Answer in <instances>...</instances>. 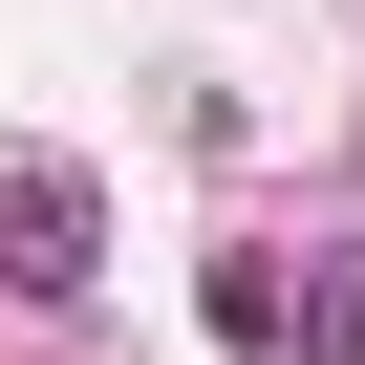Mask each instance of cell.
Masks as SVG:
<instances>
[{
  "label": "cell",
  "instance_id": "obj_1",
  "mask_svg": "<svg viewBox=\"0 0 365 365\" xmlns=\"http://www.w3.org/2000/svg\"><path fill=\"white\" fill-rule=\"evenodd\" d=\"M86 258H108V194L65 150H0V301H86Z\"/></svg>",
  "mask_w": 365,
  "mask_h": 365
},
{
  "label": "cell",
  "instance_id": "obj_2",
  "mask_svg": "<svg viewBox=\"0 0 365 365\" xmlns=\"http://www.w3.org/2000/svg\"><path fill=\"white\" fill-rule=\"evenodd\" d=\"M301 365H365V258H322V279H301Z\"/></svg>",
  "mask_w": 365,
  "mask_h": 365
}]
</instances>
